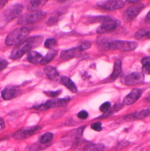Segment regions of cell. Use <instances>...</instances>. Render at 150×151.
<instances>
[{"label": "cell", "instance_id": "6da1fadb", "mask_svg": "<svg viewBox=\"0 0 150 151\" xmlns=\"http://www.w3.org/2000/svg\"><path fill=\"white\" fill-rule=\"evenodd\" d=\"M43 37L41 35L28 38L12 50L10 58L12 60L21 58L24 54L31 51L32 49L39 47L43 43Z\"/></svg>", "mask_w": 150, "mask_h": 151}, {"label": "cell", "instance_id": "7a4b0ae2", "mask_svg": "<svg viewBox=\"0 0 150 151\" xmlns=\"http://www.w3.org/2000/svg\"><path fill=\"white\" fill-rule=\"evenodd\" d=\"M30 34V30L26 27H19L10 32L5 38V43L8 46H13L18 44Z\"/></svg>", "mask_w": 150, "mask_h": 151}, {"label": "cell", "instance_id": "3957f363", "mask_svg": "<svg viewBox=\"0 0 150 151\" xmlns=\"http://www.w3.org/2000/svg\"><path fill=\"white\" fill-rule=\"evenodd\" d=\"M45 16L46 12L43 11L38 10L30 11L29 12L21 15L18 20V23L22 25L34 24L44 19Z\"/></svg>", "mask_w": 150, "mask_h": 151}, {"label": "cell", "instance_id": "277c9868", "mask_svg": "<svg viewBox=\"0 0 150 151\" xmlns=\"http://www.w3.org/2000/svg\"><path fill=\"white\" fill-rule=\"evenodd\" d=\"M98 18L101 22V25L97 29V32L98 34H104L113 31L121 24L118 20L112 19L108 16L100 17Z\"/></svg>", "mask_w": 150, "mask_h": 151}, {"label": "cell", "instance_id": "5b68a950", "mask_svg": "<svg viewBox=\"0 0 150 151\" xmlns=\"http://www.w3.org/2000/svg\"><path fill=\"white\" fill-rule=\"evenodd\" d=\"M137 43L133 41H111L108 45V50H120L122 51H130L137 47Z\"/></svg>", "mask_w": 150, "mask_h": 151}, {"label": "cell", "instance_id": "8992f818", "mask_svg": "<svg viewBox=\"0 0 150 151\" xmlns=\"http://www.w3.org/2000/svg\"><path fill=\"white\" fill-rule=\"evenodd\" d=\"M70 101V98L53 99L47 101L43 104L34 106V108L38 111H44L51 108H57L67 104Z\"/></svg>", "mask_w": 150, "mask_h": 151}, {"label": "cell", "instance_id": "52a82bcc", "mask_svg": "<svg viewBox=\"0 0 150 151\" xmlns=\"http://www.w3.org/2000/svg\"><path fill=\"white\" fill-rule=\"evenodd\" d=\"M41 128L40 126H34L28 128H25L17 131L13 135L15 140H22L29 138L38 133Z\"/></svg>", "mask_w": 150, "mask_h": 151}, {"label": "cell", "instance_id": "ba28073f", "mask_svg": "<svg viewBox=\"0 0 150 151\" xmlns=\"http://www.w3.org/2000/svg\"><path fill=\"white\" fill-rule=\"evenodd\" d=\"M144 4H138L130 6L124 12L123 18L125 22L133 20L144 8Z\"/></svg>", "mask_w": 150, "mask_h": 151}, {"label": "cell", "instance_id": "9c48e42d", "mask_svg": "<svg viewBox=\"0 0 150 151\" xmlns=\"http://www.w3.org/2000/svg\"><path fill=\"white\" fill-rule=\"evenodd\" d=\"M24 6L20 4H15L8 7L4 12V16L7 21H11L18 17L22 14Z\"/></svg>", "mask_w": 150, "mask_h": 151}, {"label": "cell", "instance_id": "30bf717a", "mask_svg": "<svg viewBox=\"0 0 150 151\" xmlns=\"http://www.w3.org/2000/svg\"><path fill=\"white\" fill-rule=\"evenodd\" d=\"M144 79V76L143 73L135 72L127 76H124L121 79V82L125 85L133 86L143 82Z\"/></svg>", "mask_w": 150, "mask_h": 151}, {"label": "cell", "instance_id": "8fae6325", "mask_svg": "<svg viewBox=\"0 0 150 151\" xmlns=\"http://www.w3.org/2000/svg\"><path fill=\"white\" fill-rule=\"evenodd\" d=\"M100 7L107 10H115L123 8L125 5L123 1H102L97 3Z\"/></svg>", "mask_w": 150, "mask_h": 151}, {"label": "cell", "instance_id": "7c38bea8", "mask_svg": "<svg viewBox=\"0 0 150 151\" xmlns=\"http://www.w3.org/2000/svg\"><path fill=\"white\" fill-rule=\"evenodd\" d=\"M19 92V89L17 87L8 86L2 91L1 96L4 99L9 101L15 98L18 95Z\"/></svg>", "mask_w": 150, "mask_h": 151}, {"label": "cell", "instance_id": "4fadbf2b", "mask_svg": "<svg viewBox=\"0 0 150 151\" xmlns=\"http://www.w3.org/2000/svg\"><path fill=\"white\" fill-rule=\"evenodd\" d=\"M142 91L140 89H133L124 98L123 103L125 105H129L136 102L141 96Z\"/></svg>", "mask_w": 150, "mask_h": 151}, {"label": "cell", "instance_id": "5bb4252c", "mask_svg": "<svg viewBox=\"0 0 150 151\" xmlns=\"http://www.w3.org/2000/svg\"><path fill=\"white\" fill-rule=\"evenodd\" d=\"M147 116H150V111L149 109H146L129 114L124 116V119L127 121H131L136 119H141L147 117Z\"/></svg>", "mask_w": 150, "mask_h": 151}, {"label": "cell", "instance_id": "9a60e30c", "mask_svg": "<svg viewBox=\"0 0 150 151\" xmlns=\"http://www.w3.org/2000/svg\"><path fill=\"white\" fill-rule=\"evenodd\" d=\"M81 51L78 47L74 48L67 50H64L61 52L60 57L63 60H69L78 56Z\"/></svg>", "mask_w": 150, "mask_h": 151}, {"label": "cell", "instance_id": "2e32d148", "mask_svg": "<svg viewBox=\"0 0 150 151\" xmlns=\"http://www.w3.org/2000/svg\"><path fill=\"white\" fill-rule=\"evenodd\" d=\"M44 73L51 81H56L59 77V74L57 69L53 66H47L44 68Z\"/></svg>", "mask_w": 150, "mask_h": 151}, {"label": "cell", "instance_id": "e0dca14e", "mask_svg": "<svg viewBox=\"0 0 150 151\" xmlns=\"http://www.w3.org/2000/svg\"><path fill=\"white\" fill-rule=\"evenodd\" d=\"M134 37L138 40H145L150 39V28H144L139 29L134 35Z\"/></svg>", "mask_w": 150, "mask_h": 151}, {"label": "cell", "instance_id": "ac0fdd59", "mask_svg": "<svg viewBox=\"0 0 150 151\" xmlns=\"http://www.w3.org/2000/svg\"><path fill=\"white\" fill-rule=\"evenodd\" d=\"M47 2V0H35V1H30L29 4H28V9L30 11H38L44 4Z\"/></svg>", "mask_w": 150, "mask_h": 151}, {"label": "cell", "instance_id": "d6986e66", "mask_svg": "<svg viewBox=\"0 0 150 151\" xmlns=\"http://www.w3.org/2000/svg\"><path fill=\"white\" fill-rule=\"evenodd\" d=\"M42 58L43 56L38 52L31 51L28 53L27 60L30 63L34 64L40 63Z\"/></svg>", "mask_w": 150, "mask_h": 151}, {"label": "cell", "instance_id": "ffe728a7", "mask_svg": "<svg viewBox=\"0 0 150 151\" xmlns=\"http://www.w3.org/2000/svg\"><path fill=\"white\" fill-rule=\"evenodd\" d=\"M60 82L65 86H66L68 89H69L71 92L74 93L77 92L78 91L75 83L72 81L70 78L67 76H62L60 79Z\"/></svg>", "mask_w": 150, "mask_h": 151}, {"label": "cell", "instance_id": "44dd1931", "mask_svg": "<svg viewBox=\"0 0 150 151\" xmlns=\"http://www.w3.org/2000/svg\"><path fill=\"white\" fill-rule=\"evenodd\" d=\"M57 55V51L56 50H52L50 51L44 57H43L40 64L41 65H45L50 63Z\"/></svg>", "mask_w": 150, "mask_h": 151}, {"label": "cell", "instance_id": "7402d4cb", "mask_svg": "<svg viewBox=\"0 0 150 151\" xmlns=\"http://www.w3.org/2000/svg\"><path fill=\"white\" fill-rule=\"evenodd\" d=\"M122 71V63L121 61L119 59L115 60L114 65V69L112 73L111 76V78L112 79H115L119 76Z\"/></svg>", "mask_w": 150, "mask_h": 151}, {"label": "cell", "instance_id": "603a6c76", "mask_svg": "<svg viewBox=\"0 0 150 151\" xmlns=\"http://www.w3.org/2000/svg\"><path fill=\"white\" fill-rule=\"evenodd\" d=\"M123 108V105L121 104H116L112 108H110V109L107 111V112H105L101 116V118H106L108 117L110 115H111L112 114H113L114 112H116L120 110H121L122 108Z\"/></svg>", "mask_w": 150, "mask_h": 151}, {"label": "cell", "instance_id": "cb8c5ba5", "mask_svg": "<svg viewBox=\"0 0 150 151\" xmlns=\"http://www.w3.org/2000/svg\"><path fill=\"white\" fill-rule=\"evenodd\" d=\"M104 150V145L101 144H97L87 146L83 151H103Z\"/></svg>", "mask_w": 150, "mask_h": 151}, {"label": "cell", "instance_id": "d4e9b609", "mask_svg": "<svg viewBox=\"0 0 150 151\" xmlns=\"http://www.w3.org/2000/svg\"><path fill=\"white\" fill-rule=\"evenodd\" d=\"M53 139V134L50 132H47L43 134L40 138V142L42 144H45L52 141Z\"/></svg>", "mask_w": 150, "mask_h": 151}, {"label": "cell", "instance_id": "484cf974", "mask_svg": "<svg viewBox=\"0 0 150 151\" xmlns=\"http://www.w3.org/2000/svg\"><path fill=\"white\" fill-rule=\"evenodd\" d=\"M57 45V41L54 38H48L45 41L44 47L46 48L52 50Z\"/></svg>", "mask_w": 150, "mask_h": 151}, {"label": "cell", "instance_id": "4316f807", "mask_svg": "<svg viewBox=\"0 0 150 151\" xmlns=\"http://www.w3.org/2000/svg\"><path fill=\"white\" fill-rule=\"evenodd\" d=\"M143 66V73L146 74H150V60H144Z\"/></svg>", "mask_w": 150, "mask_h": 151}, {"label": "cell", "instance_id": "83f0119b", "mask_svg": "<svg viewBox=\"0 0 150 151\" xmlns=\"http://www.w3.org/2000/svg\"><path fill=\"white\" fill-rule=\"evenodd\" d=\"M91 46V44L89 41H84L82 42L78 47V48L79 49V50L81 51H83L85 50H87L88 48H89Z\"/></svg>", "mask_w": 150, "mask_h": 151}, {"label": "cell", "instance_id": "f1b7e54d", "mask_svg": "<svg viewBox=\"0 0 150 151\" xmlns=\"http://www.w3.org/2000/svg\"><path fill=\"white\" fill-rule=\"evenodd\" d=\"M58 21V15L57 14H55V15H53L48 20L47 24L48 25H55L57 22Z\"/></svg>", "mask_w": 150, "mask_h": 151}, {"label": "cell", "instance_id": "f546056e", "mask_svg": "<svg viewBox=\"0 0 150 151\" xmlns=\"http://www.w3.org/2000/svg\"><path fill=\"white\" fill-rule=\"evenodd\" d=\"M111 108V104L109 102H106L102 104L101 106L100 107V111L105 113L107 111H108Z\"/></svg>", "mask_w": 150, "mask_h": 151}, {"label": "cell", "instance_id": "4dcf8cb0", "mask_svg": "<svg viewBox=\"0 0 150 151\" xmlns=\"http://www.w3.org/2000/svg\"><path fill=\"white\" fill-rule=\"evenodd\" d=\"M44 93L48 96H50L52 98H56L61 93V91L58 90L56 91H45Z\"/></svg>", "mask_w": 150, "mask_h": 151}, {"label": "cell", "instance_id": "1f68e13d", "mask_svg": "<svg viewBox=\"0 0 150 151\" xmlns=\"http://www.w3.org/2000/svg\"><path fill=\"white\" fill-rule=\"evenodd\" d=\"M91 128L95 131H101L102 130V125L101 122H95L91 125Z\"/></svg>", "mask_w": 150, "mask_h": 151}, {"label": "cell", "instance_id": "d6a6232c", "mask_svg": "<svg viewBox=\"0 0 150 151\" xmlns=\"http://www.w3.org/2000/svg\"><path fill=\"white\" fill-rule=\"evenodd\" d=\"M8 64V63L6 60H5L4 59L0 58V72L3 71L4 69H5L6 67H7Z\"/></svg>", "mask_w": 150, "mask_h": 151}, {"label": "cell", "instance_id": "836d02e7", "mask_svg": "<svg viewBox=\"0 0 150 151\" xmlns=\"http://www.w3.org/2000/svg\"><path fill=\"white\" fill-rule=\"evenodd\" d=\"M78 117L79 118V119H85L86 118H88V114L87 111H80L78 115H77Z\"/></svg>", "mask_w": 150, "mask_h": 151}, {"label": "cell", "instance_id": "e575fe53", "mask_svg": "<svg viewBox=\"0 0 150 151\" xmlns=\"http://www.w3.org/2000/svg\"><path fill=\"white\" fill-rule=\"evenodd\" d=\"M8 1L7 0H0V9H2L4 6L7 4Z\"/></svg>", "mask_w": 150, "mask_h": 151}, {"label": "cell", "instance_id": "d590c367", "mask_svg": "<svg viewBox=\"0 0 150 151\" xmlns=\"http://www.w3.org/2000/svg\"><path fill=\"white\" fill-rule=\"evenodd\" d=\"M5 127V124L4 121V119L1 118H0V131L3 129Z\"/></svg>", "mask_w": 150, "mask_h": 151}, {"label": "cell", "instance_id": "8d00e7d4", "mask_svg": "<svg viewBox=\"0 0 150 151\" xmlns=\"http://www.w3.org/2000/svg\"><path fill=\"white\" fill-rule=\"evenodd\" d=\"M146 22L150 24V12L148 13V14H147V17H146Z\"/></svg>", "mask_w": 150, "mask_h": 151}, {"label": "cell", "instance_id": "74e56055", "mask_svg": "<svg viewBox=\"0 0 150 151\" xmlns=\"http://www.w3.org/2000/svg\"><path fill=\"white\" fill-rule=\"evenodd\" d=\"M145 101L147 102H150V94L145 99Z\"/></svg>", "mask_w": 150, "mask_h": 151}, {"label": "cell", "instance_id": "f35d334b", "mask_svg": "<svg viewBox=\"0 0 150 151\" xmlns=\"http://www.w3.org/2000/svg\"><path fill=\"white\" fill-rule=\"evenodd\" d=\"M129 1L130 2H132V3H136V2H138L139 1L138 0H135V1L130 0V1Z\"/></svg>", "mask_w": 150, "mask_h": 151}, {"label": "cell", "instance_id": "ab89813d", "mask_svg": "<svg viewBox=\"0 0 150 151\" xmlns=\"http://www.w3.org/2000/svg\"><path fill=\"white\" fill-rule=\"evenodd\" d=\"M149 109V111H150V108H148Z\"/></svg>", "mask_w": 150, "mask_h": 151}]
</instances>
